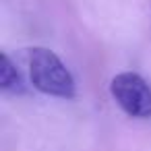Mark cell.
<instances>
[{
  "instance_id": "1",
  "label": "cell",
  "mask_w": 151,
  "mask_h": 151,
  "mask_svg": "<svg viewBox=\"0 0 151 151\" xmlns=\"http://www.w3.org/2000/svg\"><path fill=\"white\" fill-rule=\"evenodd\" d=\"M25 62L31 85L50 97L73 99L77 95V83L66 64L56 52L44 46H33L25 50Z\"/></svg>"
},
{
  "instance_id": "2",
  "label": "cell",
  "mask_w": 151,
  "mask_h": 151,
  "mask_svg": "<svg viewBox=\"0 0 151 151\" xmlns=\"http://www.w3.org/2000/svg\"><path fill=\"white\" fill-rule=\"evenodd\" d=\"M110 95L130 118H151V87L137 73H118L110 81Z\"/></svg>"
},
{
  "instance_id": "3",
  "label": "cell",
  "mask_w": 151,
  "mask_h": 151,
  "mask_svg": "<svg viewBox=\"0 0 151 151\" xmlns=\"http://www.w3.org/2000/svg\"><path fill=\"white\" fill-rule=\"evenodd\" d=\"M0 89L11 95L25 93V83L6 52H2V56H0Z\"/></svg>"
}]
</instances>
